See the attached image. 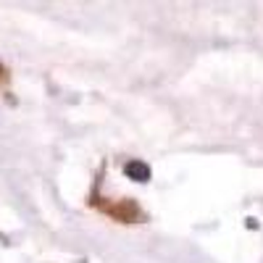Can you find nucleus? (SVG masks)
Wrapping results in <instances>:
<instances>
[{
	"label": "nucleus",
	"instance_id": "f257e3e1",
	"mask_svg": "<svg viewBox=\"0 0 263 263\" xmlns=\"http://www.w3.org/2000/svg\"><path fill=\"white\" fill-rule=\"evenodd\" d=\"M124 171H126V177L135 179V182H147L150 179V166L142 163V161H129Z\"/></svg>",
	"mask_w": 263,
	"mask_h": 263
}]
</instances>
